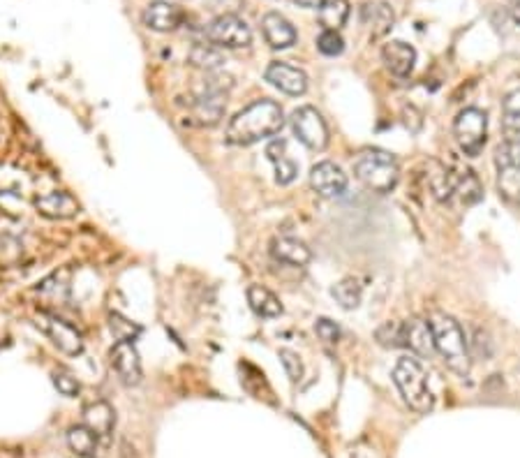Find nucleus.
<instances>
[{
	"label": "nucleus",
	"mask_w": 520,
	"mask_h": 458,
	"mask_svg": "<svg viewBox=\"0 0 520 458\" xmlns=\"http://www.w3.org/2000/svg\"><path fill=\"white\" fill-rule=\"evenodd\" d=\"M282 125H285V114L278 102L255 100L229 121L227 141L236 146H250L266 137L278 135Z\"/></svg>",
	"instance_id": "f257e3e1"
},
{
	"label": "nucleus",
	"mask_w": 520,
	"mask_h": 458,
	"mask_svg": "<svg viewBox=\"0 0 520 458\" xmlns=\"http://www.w3.org/2000/svg\"><path fill=\"white\" fill-rule=\"evenodd\" d=\"M430 324H433L435 350H437L439 357L445 359V364L456 375H469L472 359H469L468 343H465V334H462L461 324L453 318H446V315H437V318L430 320Z\"/></svg>",
	"instance_id": "f03ea898"
},
{
	"label": "nucleus",
	"mask_w": 520,
	"mask_h": 458,
	"mask_svg": "<svg viewBox=\"0 0 520 458\" xmlns=\"http://www.w3.org/2000/svg\"><path fill=\"white\" fill-rule=\"evenodd\" d=\"M393 382L409 407L419 415H428L435 407V396L428 387V375L423 366L412 357L398 359L393 368Z\"/></svg>",
	"instance_id": "7ed1b4c3"
},
{
	"label": "nucleus",
	"mask_w": 520,
	"mask_h": 458,
	"mask_svg": "<svg viewBox=\"0 0 520 458\" xmlns=\"http://www.w3.org/2000/svg\"><path fill=\"white\" fill-rule=\"evenodd\" d=\"M354 174H357V178L366 188L384 194L391 193L398 186L400 167H398L391 153L373 148V151H366L358 155V160L354 162Z\"/></svg>",
	"instance_id": "20e7f679"
},
{
	"label": "nucleus",
	"mask_w": 520,
	"mask_h": 458,
	"mask_svg": "<svg viewBox=\"0 0 520 458\" xmlns=\"http://www.w3.org/2000/svg\"><path fill=\"white\" fill-rule=\"evenodd\" d=\"M453 135H456L458 146L465 155L474 158L479 155L485 146V137H488V116L485 112L469 107L458 114L456 123H453Z\"/></svg>",
	"instance_id": "39448f33"
},
{
	"label": "nucleus",
	"mask_w": 520,
	"mask_h": 458,
	"mask_svg": "<svg viewBox=\"0 0 520 458\" xmlns=\"http://www.w3.org/2000/svg\"><path fill=\"white\" fill-rule=\"evenodd\" d=\"M204 37L217 49H246L252 44L250 26L236 14H223L206 26Z\"/></svg>",
	"instance_id": "423d86ee"
},
{
	"label": "nucleus",
	"mask_w": 520,
	"mask_h": 458,
	"mask_svg": "<svg viewBox=\"0 0 520 458\" xmlns=\"http://www.w3.org/2000/svg\"><path fill=\"white\" fill-rule=\"evenodd\" d=\"M35 324L37 329L47 336L49 341L59 347L60 352L67 354V357H79L83 352L82 334L70 322L60 320L59 315H53L49 311H40V315L35 318Z\"/></svg>",
	"instance_id": "0eeeda50"
},
{
	"label": "nucleus",
	"mask_w": 520,
	"mask_h": 458,
	"mask_svg": "<svg viewBox=\"0 0 520 458\" xmlns=\"http://www.w3.org/2000/svg\"><path fill=\"white\" fill-rule=\"evenodd\" d=\"M292 123L294 137L308 146L310 151H324L328 144V128L322 114L317 112L315 107H298L296 112L289 118Z\"/></svg>",
	"instance_id": "6e6552de"
},
{
	"label": "nucleus",
	"mask_w": 520,
	"mask_h": 458,
	"mask_svg": "<svg viewBox=\"0 0 520 458\" xmlns=\"http://www.w3.org/2000/svg\"><path fill=\"white\" fill-rule=\"evenodd\" d=\"M310 186L324 200H334L347 190V174L335 162H317L310 170Z\"/></svg>",
	"instance_id": "1a4fd4ad"
},
{
	"label": "nucleus",
	"mask_w": 520,
	"mask_h": 458,
	"mask_svg": "<svg viewBox=\"0 0 520 458\" xmlns=\"http://www.w3.org/2000/svg\"><path fill=\"white\" fill-rule=\"evenodd\" d=\"M109 359H112V368L116 370L118 380L128 384V387H137L139 384L141 377H144V370H141V359L135 343L116 341V345L109 352Z\"/></svg>",
	"instance_id": "9d476101"
},
{
	"label": "nucleus",
	"mask_w": 520,
	"mask_h": 458,
	"mask_svg": "<svg viewBox=\"0 0 520 458\" xmlns=\"http://www.w3.org/2000/svg\"><path fill=\"white\" fill-rule=\"evenodd\" d=\"M497 165V190L508 204L520 206V167L514 165V160L508 155L507 144L497 148L495 153Z\"/></svg>",
	"instance_id": "9b49d317"
},
{
	"label": "nucleus",
	"mask_w": 520,
	"mask_h": 458,
	"mask_svg": "<svg viewBox=\"0 0 520 458\" xmlns=\"http://www.w3.org/2000/svg\"><path fill=\"white\" fill-rule=\"evenodd\" d=\"M264 76H266V82L271 86H275V89L287 95H303L308 91V75L294 67V65L282 63V60H273L266 67Z\"/></svg>",
	"instance_id": "f8f14e48"
},
{
	"label": "nucleus",
	"mask_w": 520,
	"mask_h": 458,
	"mask_svg": "<svg viewBox=\"0 0 520 458\" xmlns=\"http://www.w3.org/2000/svg\"><path fill=\"white\" fill-rule=\"evenodd\" d=\"M183 17L185 14H183V10L178 5L167 3V0H155V3H151L144 10L141 21H144L146 28L155 30V33H171V30H176L183 24Z\"/></svg>",
	"instance_id": "ddd939ff"
},
{
	"label": "nucleus",
	"mask_w": 520,
	"mask_h": 458,
	"mask_svg": "<svg viewBox=\"0 0 520 458\" xmlns=\"http://www.w3.org/2000/svg\"><path fill=\"white\" fill-rule=\"evenodd\" d=\"M403 341L405 347H409L412 352L419 354V357H433L437 350H435V336H433V324L428 320L412 318L407 322H403Z\"/></svg>",
	"instance_id": "4468645a"
},
{
	"label": "nucleus",
	"mask_w": 520,
	"mask_h": 458,
	"mask_svg": "<svg viewBox=\"0 0 520 458\" xmlns=\"http://www.w3.org/2000/svg\"><path fill=\"white\" fill-rule=\"evenodd\" d=\"M35 209L40 216L49 217V220H67V217H75L76 213L82 211L79 201L70 193H63V190L40 194L35 200Z\"/></svg>",
	"instance_id": "2eb2a0df"
},
{
	"label": "nucleus",
	"mask_w": 520,
	"mask_h": 458,
	"mask_svg": "<svg viewBox=\"0 0 520 458\" xmlns=\"http://www.w3.org/2000/svg\"><path fill=\"white\" fill-rule=\"evenodd\" d=\"M382 60H384L386 70L391 72V75L405 79V76H409L412 70H414L416 51L412 44H407V42H389V44L382 49Z\"/></svg>",
	"instance_id": "dca6fc26"
},
{
	"label": "nucleus",
	"mask_w": 520,
	"mask_h": 458,
	"mask_svg": "<svg viewBox=\"0 0 520 458\" xmlns=\"http://www.w3.org/2000/svg\"><path fill=\"white\" fill-rule=\"evenodd\" d=\"M262 33L271 49H289L296 42V30L282 14L269 12L262 19Z\"/></svg>",
	"instance_id": "f3484780"
},
{
	"label": "nucleus",
	"mask_w": 520,
	"mask_h": 458,
	"mask_svg": "<svg viewBox=\"0 0 520 458\" xmlns=\"http://www.w3.org/2000/svg\"><path fill=\"white\" fill-rule=\"evenodd\" d=\"M271 255H273L278 262L289 266H305L310 265V255L308 246L298 239H292V236H278L271 241Z\"/></svg>",
	"instance_id": "a211bd4d"
},
{
	"label": "nucleus",
	"mask_w": 520,
	"mask_h": 458,
	"mask_svg": "<svg viewBox=\"0 0 520 458\" xmlns=\"http://www.w3.org/2000/svg\"><path fill=\"white\" fill-rule=\"evenodd\" d=\"M83 423L93 433H98V438H109L116 426V412L106 400H95L83 407Z\"/></svg>",
	"instance_id": "6ab92c4d"
},
{
	"label": "nucleus",
	"mask_w": 520,
	"mask_h": 458,
	"mask_svg": "<svg viewBox=\"0 0 520 458\" xmlns=\"http://www.w3.org/2000/svg\"><path fill=\"white\" fill-rule=\"evenodd\" d=\"M266 155H269V160L275 167V183L289 186V183L296 178L298 165H296V160L289 158V153H287V141L285 139L271 141L269 146H266Z\"/></svg>",
	"instance_id": "aec40b11"
},
{
	"label": "nucleus",
	"mask_w": 520,
	"mask_h": 458,
	"mask_svg": "<svg viewBox=\"0 0 520 458\" xmlns=\"http://www.w3.org/2000/svg\"><path fill=\"white\" fill-rule=\"evenodd\" d=\"M225 95H201L194 93L193 118L199 125H217L225 116Z\"/></svg>",
	"instance_id": "412c9836"
},
{
	"label": "nucleus",
	"mask_w": 520,
	"mask_h": 458,
	"mask_svg": "<svg viewBox=\"0 0 520 458\" xmlns=\"http://www.w3.org/2000/svg\"><path fill=\"white\" fill-rule=\"evenodd\" d=\"M248 304H250L252 312L259 315V318H280L282 315V304L280 299L275 296L271 289L262 288V285H250L248 288Z\"/></svg>",
	"instance_id": "4be33fe9"
},
{
	"label": "nucleus",
	"mask_w": 520,
	"mask_h": 458,
	"mask_svg": "<svg viewBox=\"0 0 520 458\" xmlns=\"http://www.w3.org/2000/svg\"><path fill=\"white\" fill-rule=\"evenodd\" d=\"M361 19H363V26H368V30L374 37L386 36V33L391 30L393 21H396L393 10L386 5V3H368V5L363 7Z\"/></svg>",
	"instance_id": "5701e85b"
},
{
	"label": "nucleus",
	"mask_w": 520,
	"mask_h": 458,
	"mask_svg": "<svg viewBox=\"0 0 520 458\" xmlns=\"http://www.w3.org/2000/svg\"><path fill=\"white\" fill-rule=\"evenodd\" d=\"M67 445H70V449L76 456L95 458L99 438L98 433H93V430L88 429L86 423H79V426H72V429L67 430Z\"/></svg>",
	"instance_id": "b1692460"
},
{
	"label": "nucleus",
	"mask_w": 520,
	"mask_h": 458,
	"mask_svg": "<svg viewBox=\"0 0 520 458\" xmlns=\"http://www.w3.org/2000/svg\"><path fill=\"white\" fill-rule=\"evenodd\" d=\"M453 197L462 201L465 206H472L484 197L481 181L477 178L472 170H465L461 174H453Z\"/></svg>",
	"instance_id": "393cba45"
},
{
	"label": "nucleus",
	"mask_w": 520,
	"mask_h": 458,
	"mask_svg": "<svg viewBox=\"0 0 520 458\" xmlns=\"http://www.w3.org/2000/svg\"><path fill=\"white\" fill-rule=\"evenodd\" d=\"M350 19V3L347 0H324L319 5V24L324 30H340Z\"/></svg>",
	"instance_id": "a878e982"
},
{
	"label": "nucleus",
	"mask_w": 520,
	"mask_h": 458,
	"mask_svg": "<svg viewBox=\"0 0 520 458\" xmlns=\"http://www.w3.org/2000/svg\"><path fill=\"white\" fill-rule=\"evenodd\" d=\"M187 63L194 65V67H201L206 72H213L225 63V56L220 49L209 44V42H199L193 47V51L187 53Z\"/></svg>",
	"instance_id": "bb28decb"
},
{
	"label": "nucleus",
	"mask_w": 520,
	"mask_h": 458,
	"mask_svg": "<svg viewBox=\"0 0 520 458\" xmlns=\"http://www.w3.org/2000/svg\"><path fill=\"white\" fill-rule=\"evenodd\" d=\"M502 123L508 141L520 139V91L508 93L502 102Z\"/></svg>",
	"instance_id": "cd10ccee"
},
{
	"label": "nucleus",
	"mask_w": 520,
	"mask_h": 458,
	"mask_svg": "<svg viewBox=\"0 0 520 458\" xmlns=\"http://www.w3.org/2000/svg\"><path fill=\"white\" fill-rule=\"evenodd\" d=\"M361 282L357 278H345V280L335 282L334 288H331V294H334V299L338 301L345 311H354L361 304Z\"/></svg>",
	"instance_id": "c85d7f7f"
},
{
	"label": "nucleus",
	"mask_w": 520,
	"mask_h": 458,
	"mask_svg": "<svg viewBox=\"0 0 520 458\" xmlns=\"http://www.w3.org/2000/svg\"><path fill=\"white\" fill-rule=\"evenodd\" d=\"M37 292L44 294V296H51L56 301H65L67 299V294H70V271H56L47 280L40 282V288Z\"/></svg>",
	"instance_id": "c756f323"
},
{
	"label": "nucleus",
	"mask_w": 520,
	"mask_h": 458,
	"mask_svg": "<svg viewBox=\"0 0 520 458\" xmlns=\"http://www.w3.org/2000/svg\"><path fill=\"white\" fill-rule=\"evenodd\" d=\"M109 331H112L116 341H125V343H135L141 336L139 324L123 318L121 312H112V315H109Z\"/></svg>",
	"instance_id": "7c9ffc66"
},
{
	"label": "nucleus",
	"mask_w": 520,
	"mask_h": 458,
	"mask_svg": "<svg viewBox=\"0 0 520 458\" xmlns=\"http://www.w3.org/2000/svg\"><path fill=\"white\" fill-rule=\"evenodd\" d=\"M317 49L324 56H340V53L345 51V40L340 37L338 30H324L322 36L317 37Z\"/></svg>",
	"instance_id": "2f4dec72"
},
{
	"label": "nucleus",
	"mask_w": 520,
	"mask_h": 458,
	"mask_svg": "<svg viewBox=\"0 0 520 458\" xmlns=\"http://www.w3.org/2000/svg\"><path fill=\"white\" fill-rule=\"evenodd\" d=\"M377 341L384 347H405L403 341V324L398 322H386L377 329Z\"/></svg>",
	"instance_id": "473e14b6"
},
{
	"label": "nucleus",
	"mask_w": 520,
	"mask_h": 458,
	"mask_svg": "<svg viewBox=\"0 0 520 458\" xmlns=\"http://www.w3.org/2000/svg\"><path fill=\"white\" fill-rule=\"evenodd\" d=\"M280 361L282 366H285L287 377H289L294 384L301 382V377H303V361H301V357H298L294 350H280Z\"/></svg>",
	"instance_id": "72a5a7b5"
},
{
	"label": "nucleus",
	"mask_w": 520,
	"mask_h": 458,
	"mask_svg": "<svg viewBox=\"0 0 520 458\" xmlns=\"http://www.w3.org/2000/svg\"><path fill=\"white\" fill-rule=\"evenodd\" d=\"M53 387L59 389V394L67 396V399H76L82 391V384L70 373H53Z\"/></svg>",
	"instance_id": "f704fd0d"
},
{
	"label": "nucleus",
	"mask_w": 520,
	"mask_h": 458,
	"mask_svg": "<svg viewBox=\"0 0 520 458\" xmlns=\"http://www.w3.org/2000/svg\"><path fill=\"white\" fill-rule=\"evenodd\" d=\"M315 334L319 336L324 343H328V345H335V343L340 341V329L335 327V322H331V320H317Z\"/></svg>",
	"instance_id": "c9c22d12"
},
{
	"label": "nucleus",
	"mask_w": 520,
	"mask_h": 458,
	"mask_svg": "<svg viewBox=\"0 0 520 458\" xmlns=\"http://www.w3.org/2000/svg\"><path fill=\"white\" fill-rule=\"evenodd\" d=\"M507 148H508V155H511V160H514V165L520 167V139L507 141Z\"/></svg>",
	"instance_id": "e433bc0d"
},
{
	"label": "nucleus",
	"mask_w": 520,
	"mask_h": 458,
	"mask_svg": "<svg viewBox=\"0 0 520 458\" xmlns=\"http://www.w3.org/2000/svg\"><path fill=\"white\" fill-rule=\"evenodd\" d=\"M292 3H296L301 7H319L324 0H292Z\"/></svg>",
	"instance_id": "4c0bfd02"
}]
</instances>
